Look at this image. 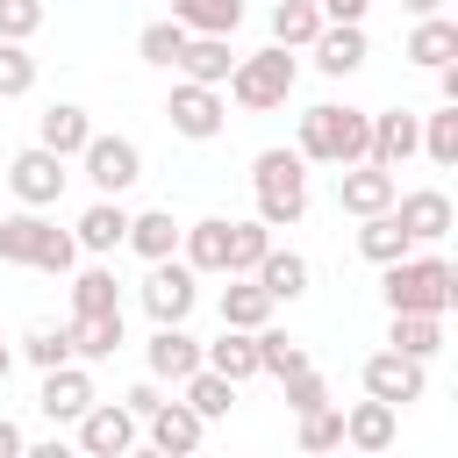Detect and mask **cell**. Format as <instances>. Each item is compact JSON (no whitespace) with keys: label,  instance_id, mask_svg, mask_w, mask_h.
Instances as JSON below:
<instances>
[{"label":"cell","instance_id":"obj_1","mask_svg":"<svg viewBox=\"0 0 458 458\" xmlns=\"http://www.w3.org/2000/svg\"><path fill=\"white\" fill-rule=\"evenodd\" d=\"M386 272V308L394 315H444L451 301H458V272H451V258H437V250H408V258H394V265H379Z\"/></svg>","mask_w":458,"mask_h":458},{"label":"cell","instance_id":"obj_2","mask_svg":"<svg viewBox=\"0 0 458 458\" xmlns=\"http://www.w3.org/2000/svg\"><path fill=\"white\" fill-rule=\"evenodd\" d=\"M250 186H258V222L265 229H293L308 215V157L301 150H258Z\"/></svg>","mask_w":458,"mask_h":458},{"label":"cell","instance_id":"obj_3","mask_svg":"<svg viewBox=\"0 0 458 458\" xmlns=\"http://www.w3.org/2000/svg\"><path fill=\"white\" fill-rule=\"evenodd\" d=\"M0 258L7 265H36V272H72L79 265V236L43 222V208H21V215H0Z\"/></svg>","mask_w":458,"mask_h":458},{"label":"cell","instance_id":"obj_4","mask_svg":"<svg viewBox=\"0 0 458 458\" xmlns=\"http://www.w3.org/2000/svg\"><path fill=\"white\" fill-rule=\"evenodd\" d=\"M365 136H372V114L322 100V107L301 114V143H293V150H301L308 165H358V157H365Z\"/></svg>","mask_w":458,"mask_h":458},{"label":"cell","instance_id":"obj_5","mask_svg":"<svg viewBox=\"0 0 458 458\" xmlns=\"http://www.w3.org/2000/svg\"><path fill=\"white\" fill-rule=\"evenodd\" d=\"M293 79H301V64H293V50H250V57H236L229 64V100L236 107H250V114H272V107H286V93H293Z\"/></svg>","mask_w":458,"mask_h":458},{"label":"cell","instance_id":"obj_6","mask_svg":"<svg viewBox=\"0 0 458 458\" xmlns=\"http://www.w3.org/2000/svg\"><path fill=\"white\" fill-rule=\"evenodd\" d=\"M165 114H172V129H179L186 143H208V136H222V122H229V100H222V86L179 79V86H172V100H165Z\"/></svg>","mask_w":458,"mask_h":458},{"label":"cell","instance_id":"obj_7","mask_svg":"<svg viewBox=\"0 0 458 458\" xmlns=\"http://www.w3.org/2000/svg\"><path fill=\"white\" fill-rule=\"evenodd\" d=\"M193 279H200V272H193L186 258H150V279H143V308H150V322H186L193 301H200Z\"/></svg>","mask_w":458,"mask_h":458},{"label":"cell","instance_id":"obj_8","mask_svg":"<svg viewBox=\"0 0 458 458\" xmlns=\"http://www.w3.org/2000/svg\"><path fill=\"white\" fill-rule=\"evenodd\" d=\"M79 165H86V179L100 186V193H129L136 179H143V150L129 143V136H86V150H79Z\"/></svg>","mask_w":458,"mask_h":458},{"label":"cell","instance_id":"obj_9","mask_svg":"<svg viewBox=\"0 0 458 458\" xmlns=\"http://www.w3.org/2000/svg\"><path fill=\"white\" fill-rule=\"evenodd\" d=\"M64 179H72V172H64V157H57V150H43V143H29V150L7 165V186H14V200H21V208H57V200H64Z\"/></svg>","mask_w":458,"mask_h":458},{"label":"cell","instance_id":"obj_10","mask_svg":"<svg viewBox=\"0 0 458 458\" xmlns=\"http://www.w3.org/2000/svg\"><path fill=\"white\" fill-rule=\"evenodd\" d=\"M422 386H429L422 358H408V351H394V344L365 358V394H372V401H386V408H408V401H422Z\"/></svg>","mask_w":458,"mask_h":458},{"label":"cell","instance_id":"obj_11","mask_svg":"<svg viewBox=\"0 0 458 458\" xmlns=\"http://www.w3.org/2000/svg\"><path fill=\"white\" fill-rule=\"evenodd\" d=\"M394 193H401V179L386 165H372V157L336 165V208L344 215H379V208H394Z\"/></svg>","mask_w":458,"mask_h":458},{"label":"cell","instance_id":"obj_12","mask_svg":"<svg viewBox=\"0 0 458 458\" xmlns=\"http://www.w3.org/2000/svg\"><path fill=\"white\" fill-rule=\"evenodd\" d=\"M415 150H422V114H408V107H386V114H372V136H365V157H372V165L401 172Z\"/></svg>","mask_w":458,"mask_h":458},{"label":"cell","instance_id":"obj_13","mask_svg":"<svg viewBox=\"0 0 458 458\" xmlns=\"http://www.w3.org/2000/svg\"><path fill=\"white\" fill-rule=\"evenodd\" d=\"M93 401H100V394H93V379H86V365H79V358H64V365H50V372H43L36 408H43L50 422H79Z\"/></svg>","mask_w":458,"mask_h":458},{"label":"cell","instance_id":"obj_14","mask_svg":"<svg viewBox=\"0 0 458 458\" xmlns=\"http://www.w3.org/2000/svg\"><path fill=\"white\" fill-rule=\"evenodd\" d=\"M72 429H79V451H93V458H122V451L136 444V415H129L122 401H93Z\"/></svg>","mask_w":458,"mask_h":458},{"label":"cell","instance_id":"obj_15","mask_svg":"<svg viewBox=\"0 0 458 458\" xmlns=\"http://www.w3.org/2000/svg\"><path fill=\"white\" fill-rule=\"evenodd\" d=\"M394 215H401V229H408L415 243H444V236H451V193H437V186L394 193Z\"/></svg>","mask_w":458,"mask_h":458},{"label":"cell","instance_id":"obj_16","mask_svg":"<svg viewBox=\"0 0 458 458\" xmlns=\"http://www.w3.org/2000/svg\"><path fill=\"white\" fill-rule=\"evenodd\" d=\"M72 236H79V250H93V258L122 250V236H129V208H122V193H100V200L72 222Z\"/></svg>","mask_w":458,"mask_h":458},{"label":"cell","instance_id":"obj_17","mask_svg":"<svg viewBox=\"0 0 458 458\" xmlns=\"http://www.w3.org/2000/svg\"><path fill=\"white\" fill-rule=\"evenodd\" d=\"M143 365H150V379H172V386H179V379L200 365V344H193L179 322H157L150 344H143Z\"/></svg>","mask_w":458,"mask_h":458},{"label":"cell","instance_id":"obj_18","mask_svg":"<svg viewBox=\"0 0 458 458\" xmlns=\"http://www.w3.org/2000/svg\"><path fill=\"white\" fill-rule=\"evenodd\" d=\"M143 422H150V444H157L165 458H186V451H200V437H208V422H200L186 401H157Z\"/></svg>","mask_w":458,"mask_h":458},{"label":"cell","instance_id":"obj_19","mask_svg":"<svg viewBox=\"0 0 458 458\" xmlns=\"http://www.w3.org/2000/svg\"><path fill=\"white\" fill-rule=\"evenodd\" d=\"M308 50H315V64H322L329 79H344V72L365 64V21H322Z\"/></svg>","mask_w":458,"mask_h":458},{"label":"cell","instance_id":"obj_20","mask_svg":"<svg viewBox=\"0 0 458 458\" xmlns=\"http://www.w3.org/2000/svg\"><path fill=\"white\" fill-rule=\"evenodd\" d=\"M200 365L243 386V379H258V336H250V329H229V322H222V336H215V344H200Z\"/></svg>","mask_w":458,"mask_h":458},{"label":"cell","instance_id":"obj_21","mask_svg":"<svg viewBox=\"0 0 458 458\" xmlns=\"http://www.w3.org/2000/svg\"><path fill=\"white\" fill-rule=\"evenodd\" d=\"M394 437H401V408H386V401H372V394L344 415V444H351V451H386Z\"/></svg>","mask_w":458,"mask_h":458},{"label":"cell","instance_id":"obj_22","mask_svg":"<svg viewBox=\"0 0 458 458\" xmlns=\"http://www.w3.org/2000/svg\"><path fill=\"white\" fill-rule=\"evenodd\" d=\"M250 279H258L272 301H301V293H308V258H301V250H279V243H265V258L250 265Z\"/></svg>","mask_w":458,"mask_h":458},{"label":"cell","instance_id":"obj_23","mask_svg":"<svg viewBox=\"0 0 458 458\" xmlns=\"http://www.w3.org/2000/svg\"><path fill=\"white\" fill-rule=\"evenodd\" d=\"M86 136H93V122H86V107H72V100L43 107V122H36V143H43V150H57V157H79V150H86Z\"/></svg>","mask_w":458,"mask_h":458},{"label":"cell","instance_id":"obj_24","mask_svg":"<svg viewBox=\"0 0 458 458\" xmlns=\"http://www.w3.org/2000/svg\"><path fill=\"white\" fill-rule=\"evenodd\" d=\"M358 250H365L372 265H394V258H408V250H415V236L401 229V215H394V208H379V215H358Z\"/></svg>","mask_w":458,"mask_h":458},{"label":"cell","instance_id":"obj_25","mask_svg":"<svg viewBox=\"0 0 458 458\" xmlns=\"http://www.w3.org/2000/svg\"><path fill=\"white\" fill-rule=\"evenodd\" d=\"M179 250H186L193 272H222V265H229V215L186 222V229H179Z\"/></svg>","mask_w":458,"mask_h":458},{"label":"cell","instance_id":"obj_26","mask_svg":"<svg viewBox=\"0 0 458 458\" xmlns=\"http://www.w3.org/2000/svg\"><path fill=\"white\" fill-rule=\"evenodd\" d=\"M272 308H279V301H272L250 272H229V286H222V322H229V329H258V322H272Z\"/></svg>","mask_w":458,"mask_h":458},{"label":"cell","instance_id":"obj_27","mask_svg":"<svg viewBox=\"0 0 458 458\" xmlns=\"http://www.w3.org/2000/svg\"><path fill=\"white\" fill-rule=\"evenodd\" d=\"M229 64H236L229 36H186V50H179V72H186V79H200V86H222V79H229Z\"/></svg>","mask_w":458,"mask_h":458},{"label":"cell","instance_id":"obj_28","mask_svg":"<svg viewBox=\"0 0 458 458\" xmlns=\"http://www.w3.org/2000/svg\"><path fill=\"white\" fill-rule=\"evenodd\" d=\"M179 229H186V222H172V208H150V215H129V236H122V243H129L136 258H172V250H179Z\"/></svg>","mask_w":458,"mask_h":458},{"label":"cell","instance_id":"obj_29","mask_svg":"<svg viewBox=\"0 0 458 458\" xmlns=\"http://www.w3.org/2000/svg\"><path fill=\"white\" fill-rule=\"evenodd\" d=\"M64 329H72V358H114V351H122V308H107V315H72Z\"/></svg>","mask_w":458,"mask_h":458},{"label":"cell","instance_id":"obj_30","mask_svg":"<svg viewBox=\"0 0 458 458\" xmlns=\"http://www.w3.org/2000/svg\"><path fill=\"white\" fill-rule=\"evenodd\" d=\"M408 57L415 64H451L458 57V21H444V14H415V36H408Z\"/></svg>","mask_w":458,"mask_h":458},{"label":"cell","instance_id":"obj_31","mask_svg":"<svg viewBox=\"0 0 458 458\" xmlns=\"http://www.w3.org/2000/svg\"><path fill=\"white\" fill-rule=\"evenodd\" d=\"M179 386H186V408H193L200 422H222L229 401H236V379H222V372H208V365H193Z\"/></svg>","mask_w":458,"mask_h":458},{"label":"cell","instance_id":"obj_32","mask_svg":"<svg viewBox=\"0 0 458 458\" xmlns=\"http://www.w3.org/2000/svg\"><path fill=\"white\" fill-rule=\"evenodd\" d=\"M172 21H186L193 36H236L243 0H172Z\"/></svg>","mask_w":458,"mask_h":458},{"label":"cell","instance_id":"obj_33","mask_svg":"<svg viewBox=\"0 0 458 458\" xmlns=\"http://www.w3.org/2000/svg\"><path fill=\"white\" fill-rule=\"evenodd\" d=\"M315 29H322V7H315V0H279V7H272V43H279V50H308Z\"/></svg>","mask_w":458,"mask_h":458},{"label":"cell","instance_id":"obj_34","mask_svg":"<svg viewBox=\"0 0 458 458\" xmlns=\"http://www.w3.org/2000/svg\"><path fill=\"white\" fill-rule=\"evenodd\" d=\"M386 344L429 365V358L444 351V315H394V329H386Z\"/></svg>","mask_w":458,"mask_h":458},{"label":"cell","instance_id":"obj_35","mask_svg":"<svg viewBox=\"0 0 458 458\" xmlns=\"http://www.w3.org/2000/svg\"><path fill=\"white\" fill-rule=\"evenodd\" d=\"M114 286H122V279H114L107 265H86V272L72 279V315H107V308H122Z\"/></svg>","mask_w":458,"mask_h":458},{"label":"cell","instance_id":"obj_36","mask_svg":"<svg viewBox=\"0 0 458 458\" xmlns=\"http://www.w3.org/2000/svg\"><path fill=\"white\" fill-rule=\"evenodd\" d=\"M250 336H258V372H272V379H286V372H301V365H308V351H301V344H293L286 329H272V322H258Z\"/></svg>","mask_w":458,"mask_h":458},{"label":"cell","instance_id":"obj_37","mask_svg":"<svg viewBox=\"0 0 458 458\" xmlns=\"http://www.w3.org/2000/svg\"><path fill=\"white\" fill-rule=\"evenodd\" d=\"M186 36H193V29H186V21H172V14H165V21H143V36H136V57H143V64H179Z\"/></svg>","mask_w":458,"mask_h":458},{"label":"cell","instance_id":"obj_38","mask_svg":"<svg viewBox=\"0 0 458 458\" xmlns=\"http://www.w3.org/2000/svg\"><path fill=\"white\" fill-rule=\"evenodd\" d=\"M422 150H429V165H458V107L451 100L437 114H422Z\"/></svg>","mask_w":458,"mask_h":458},{"label":"cell","instance_id":"obj_39","mask_svg":"<svg viewBox=\"0 0 458 458\" xmlns=\"http://www.w3.org/2000/svg\"><path fill=\"white\" fill-rule=\"evenodd\" d=\"M21 358H29L36 372H50V365H64V358H72V329H64V322H57V329H50V322H36V329L21 336Z\"/></svg>","mask_w":458,"mask_h":458},{"label":"cell","instance_id":"obj_40","mask_svg":"<svg viewBox=\"0 0 458 458\" xmlns=\"http://www.w3.org/2000/svg\"><path fill=\"white\" fill-rule=\"evenodd\" d=\"M265 243H272L265 222H229V265H222V272H250V265L265 258Z\"/></svg>","mask_w":458,"mask_h":458},{"label":"cell","instance_id":"obj_41","mask_svg":"<svg viewBox=\"0 0 458 458\" xmlns=\"http://www.w3.org/2000/svg\"><path fill=\"white\" fill-rule=\"evenodd\" d=\"M336 444H344V408H329V401L308 408L301 415V451H336Z\"/></svg>","mask_w":458,"mask_h":458},{"label":"cell","instance_id":"obj_42","mask_svg":"<svg viewBox=\"0 0 458 458\" xmlns=\"http://www.w3.org/2000/svg\"><path fill=\"white\" fill-rule=\"evenodd\" d=\"M29 86H36V57H29L21 43H7V36H0V100H21Z\"/></svg>","mask_w":458,"mask_h":458},{"label":"cell","instance_id":"obj_43","mask_svg":"<svg viewBox=\"0 0 458 458\" xmlns=\"http://www.w3.org/2000/svg\"><path fill=\"white\" fill-rule=\"evenodd\" d=\"M279 386H286V408H293V415H308V408H322V401H329V386H322V372H315V365L286 372Z\"/></svg>","mask_w":458,"mask_h":458},{"label":"cell","instance_id":"obj_44","mask_svg":"<svg viewBox=\"0 0 458 458\" xmlns=\"http://www.w3.org/2000/svg\"><path fill=\"white\" fill-rule=\"evenodd\" d=\"M43 29V0H0V36L7 43H29Z\"/></svg>","mask_w":458,"mask_h":458},{"label":"cell","instance_id":"obj_45","mask_svg":"<svg viewBox=\"0 0 458 458\" xmlns=\"http://www.w3.org/2000/svg\"><path fill=\"white\" fill-rule=\"evenodd\" d=\"M157 401H165V394H157V379H136V386H129V394H122V408H129V415H136V422H143V415H150V408H157Z\"/></svg>","mask_w":458,"mask_h":458},{"label":"cell","instance_id":"obj_46","mask_svg":"<svg viewBox=\"0 0 458 458\" xmlns=\"http://www.w3.org/2000/svg\"><path fill=\"white\" fill-rule=\"evenodd\" d=\"M315 7H322V21H365L372 0H315Z\"/></svg>","mask_w":458,"mask_h":458},{"label":"cell","instance_id":"obj_47","mask_svg":"<svg viewBox=\"0 0 458 458\" xmlns=\"http://www.w3.org/2000/svg\"><path fill=\"white\" fill-rule=\"evenodd\" d=\"M14 451H29V437H21V429L0 415V458H14Z\"/></svg>","mask_w":458,"mask_h":458},{"label":"cell","instance_id":"obj_48","mask_svg":"<svg viewBox=\"0 0 458 458\" xmlns=\"http://www.w3.org/2000/svg\"><path fill=\"white\" fill-rule=\"evenodd\" d=\"M408 14H444V0H401Z\"/></svg>","mask_w":458,"mask_h":458},{"label":"cell","instance_id":"obj_49","mask_svg":"<svg viewBox=\"0 0 458 458\" xmlns=\"http://www.w3.org/2000/svg\"><path fill=\"white\" fill-rule=\"evenodd\" d=\"M7 372H14V351H7V344H0V379H7Z\"/></svg>","mask_w":458,"mask_h":458}]
</instances>
